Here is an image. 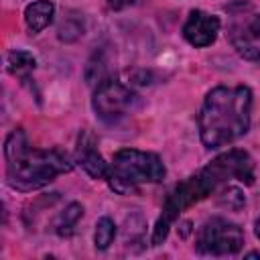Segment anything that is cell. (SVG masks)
I'll return each mask as SVG.
<instances>
[{"mask_svg": "<svg viewBox=\"0 0 260 260\" xmlns=\"http://www.w3.org/2000/svg\"><path fill=\"white\" fill-rule=\"evenodd\" d=\"M219 32V18L203 10H193L183 26L185 39L195 47H207L215 41Z\"/></svg>", "mask_w": 260, "mask_h": 260, "instance_id": "cell-7", "label": "cell"}, {"mask_svg": "<svg viewBox=\"0 0 260 260\" xmlns=\"http://www.w3.org/2000/svg\"><path fill=\"white\" fill-rule=\"evenodd\" d=\"M83 215V207L79 205V203H69L67 207H65V211L57 217V221H55V230H57V234L59 236H69L71 234V230H73V225L77 223V219Z\"/></svg>", "mask_w": 260, "mask_h": 260, "instance_id": "cell-12", "label": "cell"}, {"mask_svg": "<svg viewBox=\"0 0 260 260\" xmlns=\"http://www.w3.org/2000/svg\"><path fill=\"white\" fill-rule=\"evenodd\" d=\"M256 236L260 238V219H258V223H256Z\"/></svg>", "mask_w": 260, "mask_h": 260, "instance_id": "cell-19", "label": "cell"}, {"mask_svg": "<svg viewBox=\"0 0 260 260\" xmlns=\"http://www.w3.org/2000/svg\"><path fill=\"white\" fill-rule=\"evenodd\" d=\"M85 79H87V83H98V85L106 79V61H104L102 55H95V57L87 63Z\"/></svg>", "mask_w": 260, "mask_h": 260, "instance_id": "cell-14", "label": "cell"}, {"mask_svg": "<svg viewBox=\"0 0 260 260\" xmlns=\"http://www.w3.org/2000/svg\"><path fill=\"white\" fill-rule=\"evenodd\" d=\"M8 183L20 191H32L51 183L57 175L69 173L71 162L57 150H37L28 146L26 134L16 128L4 146Z\"/></svg>", "mask_w": 260, "mask_h": 260, "instance_id": "cell-3", "label": "cell"}, {"mask_svg": "<svg viewBox=\"0 0 260 260\" xmlns=\"http://www.w3.org/2000/svg\"><path fill=\"white\" fill-rule=\"evenodd\" d=\"M244 201H246L244 193L240 189H236V187H228V191H223L221 197H219V203L223 207H228V209H240L244 205Z\"/></svg>", "mask_w": 260, "mask_h": 260, "instance_id": "cell-16", "label": "cell"}, {"mask_svg": "<svg viewBox=\"0 0 260 260\" xmlns=\"http://www.w3.org/2000/svg\"><path fill=\"white\" fill-rule=\"evenodd\" d=\"M244 244V234L242 230L223 219V217H211L207 219L199 234H197V252L209 254V256H228L236 254Z\"/></svg>", "mask_w": 260, "mask_h": 260, "instance_id": "cell-5", "label": "cell"}, {"mask_svg": "<svg viewBox=\"0 0 260 260\" xmlns=\"http://www.w3.org/2000/svg\"><path fill=\"white\" fill-rule=\"evenodd\" d=\"M114 236H116V223H114L110 217H102V219L95 223V234H93L95 248L106 250V248L112 244Z\"/></svg>", "mask_w": 260, "mask_h": 260, "instance_id": "cell-13", "label": "cell"}, {"mask_svg": "<svg viewBox=\"0 0 260 260\" xmlns=\"http://www.w3.org/2000/svg\"><path fill=\"white\" fill-rule=\"evenodd\" d=\"M128 4H132V0H108V6H110L112 10H122V8H126Z\"/></svg>", "mask_w": 260, "mask_h": 260, "instance_id": "cell-17", "label": "cell"}, {"mask_svg": "<svg viewBox=\"0 0 260 260\" xmlns=\"http://www.w3.org/2000/svg\"><path fill=\"white\" fill-rule=\"evenodd\" d=\"M77 160H79V165L85 169V173H87L89 177H93V179H102V177H108V175H110L108 165L104 162L102 154L93 148V142H91L87 136L79 138Z\"/></svg>", "mask_w": 260, "mask_h": 260, "instance_id": "cell-9", "label": "cell"}, {"mask_svg": "<svg viewBox=\"0 0 260 260\" xmlns=\"http://www.w3.org/2000/svg\"><path fill=\"white\" fill-rule=\"evenodd\" d=\"M138 104V95L132 93L116 79H104L93 95V110L104 122H116L130 114Z\"/></svg>", "mask_w": 260, "mask_h": 260, "instance_id": "cell-6", "label": "cell"}, {"mask_svg": "<svg viewBox=\"0 0 260 260\" xmlns=\"http://www.w3.org/2000/svg\"><path fill=\"white\" fill-rule=\"evenodd\" d=\"M53 14H55L53 2L51 0H39V2H32V4L26 6L24 20H26V26L32 32H41L43 28H47L51 24Z\"/></svg>", "mask_w": 260, "mask_h": 260, "instance_id": "cell-10", "label": "cell"}, {"mask_svg": "<svg viewBox=\"0 0 260 260\" xmlns=\"http://www.w3.org/2000/svg\"><path fill=\"white\" fill-rule=\"evenodd\" d=\"M232 177L240 179L248 185L254 183V165H252V158L248 152H244V150L223 152L215 160H211L205 169H201L195 177L177 185L173 189V193L165 199L162 213H160V217L154 225V232H152V244L158 246L167 238L171 223L179 217V213L183 209L205 199L215 187H219L221 183H225Z\"/></svg>", "mask_w": 260, "mask_h": 260, "instance_id": "cell-1", "label": "cell"}, {"mask_svg": "<svg viewBox=\"0 0 260 260\" xmlns=\"http://www.w3.org/2000/svg\"><path fill=\"white\" fill-rule=\"evenodd\" d=\"M252 93L248 87H215L199 112V134L207 148L234 142L248 132Z\"/></svg>", "mask_w": 260, "mask_h": 260, "instance_id": "cell-2", "label": "cell"}, {"mask_svg": "<svg viewBox=\"0 0 260 260\" xmlns=\"http://www.w3.org/2000/svg\"><path fill=\"white\" fill-rule=\"evenodd\" d=\"M83 35V24L75 18V16H69L67 20H63V24L59 26V39L61 41H75L77 37Z\"/></svg>", "mask_w": 260, "mask_h": 260, "instance_id": "cell-15", "label": "cell"}, {"mask_svg": "<svg viewBox=\"0 0 260 260\" xmlns=\"http://www.w3.org/2000/svg\"><path fill=\"white\" fill-rule=\"evenodd\" d=\"M35 65H37L35 57L26 51H12L6 57V69L12 75H26L28 71L35 69Z\"/></svg>", "mask_w": 260, "mask_h": 260, "instance_id": "cell-11", "label": "cell"}, {"mask_svg": "<svg viewBox=\"0 0 260 260\" xmlns=\"http://www.w3.org/2000/svg\"><path fill=\"white\" fill-rule=\"evenodd\" d=\"M248 258H260V252H250Z\"/></svg>", "mask_w": 260, "mask_h": 260, "instance_id": "cell-18", "label": "cell"}, {"mask_svg": "<svg viewBox=\"0 0 260 260\" xmlns=\"http://www.w3.org/2000/svg\"><path fill=\"white\" fill-rule=\"evenodd\" d=\"M165 165L152 152L124 148L114 154L112 171L108 175L110 185L120 193L136 191L138 183H158L165 179Z\"/></svg>", "mask_w": 260, "mask_h": 260, "instance_id": "cell-4", "label": "cell"}, {"mask_svg": "<svg viewBox=\"0 0 260 260\" xmlns=\"http://www.w3.org/2000/svg\"><path fill=\"white\" fill-rule=\"evenodd\" d=\"M232 41L242 57L250 61H260V14H256L250 22L240 26L232 35Z\"/></svg>", "mask_w": 260, "mask_h": 260, "instance_id": "cell-8", "label": "cell"}]
</instances>
